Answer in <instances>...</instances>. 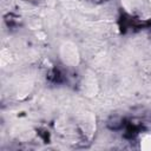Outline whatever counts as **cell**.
I'll return each mask as SVG.
<instances>
[{"label": "cell", "instance_id": "6da1fadb", "mask_svg": "<svg viewBox=\"0 0 151 151\" xmlns=\"http://www.w3.org/2000/svg\"><path fill=\"white\" fill-rule=\"evenodd\" d=\"M124 11L140 20L151 19V0H120Z\"/></svg>", "mask_w": 151, "mask_h": 151}, {"label": "cell", "instance_id": "7a4b0ae2", "mask_svg": "<svg viewBox=\"0 0 151 151\" xmlns=\"http://www.w3.org/2000/svg\"><path fill=\"white\" fill-rule=\"evenodd\" d=\"M59 55L61 61L67 66H77L80 60V54L76 44L71 41H65L60 45Z\"/></svg>", "mask_w": 151, "mask_h": 151}, {"label": "cell", "instance_id": "3957f363", "mask_svg": "<svg viewBox=\"0 0 151 151\" xmlns=\"http://www.w3.org/2000/svg\"><path fill=\"white\" fill-rule=\"evenodd\" d=\"M139 147L145 151H151V134L150 133H144L140 136Z\"/></svg>", "mask_w": 151, "mask_h": 151}]
</instances>
